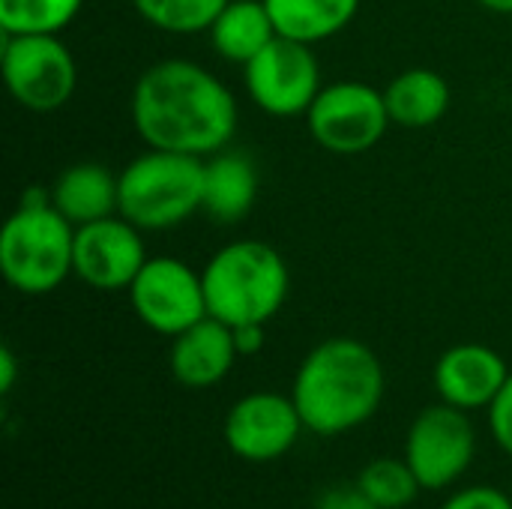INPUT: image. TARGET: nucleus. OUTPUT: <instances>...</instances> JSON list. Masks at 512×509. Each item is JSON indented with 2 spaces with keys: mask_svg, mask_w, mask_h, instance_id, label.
Returning a JSON list of instances; mask_svg holds the SVG:
<instances>
[{
  "mask_svg": "<svg viewBox=\"0 0 512 509\" xmlns=\"http://www.w3.org/2000/svg\"><path fill=\"white\" fill-rule=\"evenodd\" d=\"M477 3L498 12V15H512V0H477Z\"/></svg>",
  "mask_w": 512,
  "mask_h": 509,
  "instance_id": "28",
  "label": "nucleus"
},
{
  "mask_svg": "<svg viewBox=\"0 0 512 509\" xmlns=\"http://www.w3.org/2000/svg\"><path fill=\"white\" fill-rule=\"evenodd\" d=\"M315 509H378L363 492H360V486L354 483V486H333V489H327L321 498H318V504Z\"/></svg>",
  "mask_w": 512,
  "mask_h": 509,
  "instance_id": "25",
  "label": "nucleus"
},
{
  "mask_svg": "<svg viewBox=\"0 0 512 509\" xmlns=\"http://www.w3.org/2000/svg\"><path fill=\"white\" fill-rule=\"evenodd\" d=\"M117 213L141 231L183 225L204 204V159L147 147L120 174Z\"/></svg>",
  "mask_w": 512,
  "mask_h": 509,
  "instance_id": "5",
  "label": "nucleus"
},
{
  "mask_svg": "<svg viewBox=\"0 0 512 509\" xmlns=\"http://www.w3.org/2000/svg\"><path fill=\"white\" fill-rule=\"evenodd\" d=\"M126 291L138 321L168 339L180 336L183 330L210 315L201 273H195L180 258H147V264Z\"/></svg>",
  "mask_w": 512,
  "mask_h": 509,
  "instance_id": "9",
  "label": "nucleus"
},
{
  "mask_svg": "<svg viewBox=\"0 0 512 509\" xmlns=\"http://www.w3.org/2000/svg\"><path fill=\"white\" fill-rule=\"evenodd\" d=\"M0 273L27 297L51 294L75 273V225L51 204V189L21 192L0 231Z\"/></svg>",
  "mask_w": 512,
  "mask_h": 509,
  "instance_id": "3",
  "label": "nucleus"
},
{
  "mask_svg": "<svg viewBox=\"0 0 512 509\" xmlns=\"http://www.w3.org/2000/svg\"><path fill=\"white\" fill-rule=\"evenodd\" d=\"M132 126L153 150L213 156L237 132L234 93L192 60H159L147 66L132 87Z\"/></svg>",
  "mask_w": 512,
  "mask_h": 509,
  "instance_id": "1",
  "label": "nucleus"
},
{
  "mask_svg": "<svg viewBox=\"0 0 512 509\" xmlns=\"http://www.w3.org/2000/svg\"><path fill=\"white\" fill-rule=\"evenodd\" d=\"M303 429V417L291 396L258 390L231 405L222 435L237 459L261 465L291 453Z\"/></svg>",
  "mask_w": 512,
  "mask_h": 509,
  "instance_id": "11",
  "label": "nucleus"
},
{
  "mask_svg": "<svg viewBox=\"0 0 512 509\" xmlns=\"http://www.w3.org/2000/svg\"><path fill=\"white\" fill-rule=\"evenodd\" d=\"M279 36L318 45L342 33L360 12V0H264Z\"/></svg>",
  "mask_w": 512,
  "mask_h": 509,
  "instance_id": "19",
  "label": "nucleus"
},
{
  "mask_svg": "<svg viewBox=\"0 0 512 509\" xmlns=\"http://www.w3.org/2000/svg\"><path fill=\"white\" fill-rule=\"evenodd\" d=\"M15 378H18V360H15V354H12V348L3 345V348H0V393H3V396L12 393Z\"/></svg>",
  "mask_w": 512,
  "mask_h": 509,
  "instance_id": "27",
  "label": "nucleus"
},
{
  "mask_svg": "<svg viewBox=\"0 0 512 509\" xmlns=\"http://www.w3.org/2000/svg\"><path fill=\"white\" fill-rule=\"evenodd\" d=\"M258 198V168L240 150H219L204 159L201 210L222 225L240 222Z\"/></svg>",
  "mask_w": 512,
  "mask_h": 509,
  "instance_id": "16",
  "label": "nucleus"
},
{
  "mask_svg": "<svg viewBox=\"0 0 512 509\" xmlns=\"http://www.w3.org/2000/svg\"><path fill=\"white\" fill-rule=\"evenodd\" d=\"M477 453V432L468 411L447 402L423 408L405 435V462L429 492L459 483Z\"/></svg>",
  "mask_w": 512,
  "mask_h": 509,
  "instance_id": "8",
  "label": "nucleus"
},
{
  "mask_svg": "<svg viewBox=\"0 0 512 509\" xmlns=\"http://www.w3.org/2000/svg\"><path fill=\"white\" fill-rule=\"evenodd\" d=\"M312 48L315 45L276 36L243 66L249 99L273 117L306 114L321 93V63Z\"/></svg>",
  "mask_w": 512,
  "mask_h": 509,
  "instance_id": "10",
  "label": "nucleus"
},
{
  "mask_svg": "<svg viewBox=\"0 0 512 509\" xmlns=\"http://www.w3.org/2000/svg\"><path fill=\"white\" fill-rule=\"evenodd\" d=\"M0 69L9 96L36 114L63 108L78 87V63L57 33L3 36Z\"/></svg>",
  "mask_w": 512,
  "mask_h": 509,
  "instance_id": "6",
  "label": "nucleus"
},
{
  "mask_svg": "<svg viewBox=\"0 0 512 509\" xmlns=\"http://www.w3.org/2000/svg\"><path fill=\"white\" fill-rule=\"evenodd\" d=\"M312 138L336 156H357L372 150L390 129L384 90L363 81H336L321 87L306 111Z\"/></svg>",
  "mask_w": 512,
  "mask_h": 509,
  "instance_id": "7",
  "label": "nucleus"
},
{
  "mask_svg": "<svg viewBox=\"0 0 512 509\" xmlns=\"http://www.w3.org/2000/svg\"><path fill=\"white\" fill-rule=\"evenodd\" d=\"M441 509H512L510 495L495 486H468L450 495Z\"/></svg>",
  "mask_w": 512,
  "mask_h": 509,
  "instance_id": "24",
  "label": "nucleus"
},
{
  "mask_svg": "<svg viewBox=\"0 0 512 509\" xmlns=\"http://www.w3.org/2000/svg\"><path fill=\"white\" fill-rule=\"evenodd\" d=\"M510 375L507 360L495 348L480 342H462L438 357L432 381L441 402L462 411H480L495 402Z\"/></svg>",
  "mask_w": 512,
  "mask_h": 509,
  "instance_id": "13",
  "label": "nucleus"
},
{
  "mask_svg": "<svg viewBox=\"0 0 512 509\" xmlns=\"http://www.w3.org/2000/svg\"><path fill=\"white\" fill-rule=\"evenodd\" d=\"M234 330L219 318L207 315L204 321L192 324L180 336L171 339L168 366L177 384L189 390H207L225 381V375L237 363Z\"/></svg>",
  "mask_w": 512,
  "mask_h": 509,
  "instance_id": "14",
  "label": "nucleus"
},
{
  "mask_svg": "<svg viewBox=\"0 0 512 509\" xmlns=\"http://www.w3.org/2000/svg\"><path fill=\"white\" fill-rule=\"evenodd\" d=\"M384 390L387 375L378 354L360 339L333 336L303 357L291 399L309 432L336 438L366 426L378 414Z\"/></svg>",
  "mask_w": 512,
  "mask_h": 509,
  "instance_id": "2",
  "label": "nucleus"
},
{
  "mask_svg": "<svg viewBox=\"0 0 512 509\" xmlns=\"http://www.w3.org/2000/svg\"><path fill=\"white\" fill-rule=\"evenodd\" d=\"M51 204L75 225L114 216L120 204V180L102 162H75L60 171L51 186Z\"/></svg>",
  "mask_w": 512,
  "mask_h": 509,
  "instance_id": "15",
  "label": "nucleus"
},
{
  "mask_svg": "<svg viewBox=\"0 0 512 509\" xmlns=\"http://www.w3.org/2000/svg\"><path fill=\"white\" fill-rule=\"evenodd\" d=\"M207 312L228 327L267 324L288 300L291 276L285 258L261 240L222 246L201 270Z\"/></svg>",
  "mask_w": 512,
  "mask_h": 509,
  "instance_id": "4",
  "label": "nucleus"
},
{
  "mask_svg": "<svg viewBox=\"0 0 512 509\" xmlns=\"http://www.w3.org/2000/svg\"><path fill=\"white\" fill-rule=\"evenodd\" d=\"M147 264L141 228L120 213L75 228V276L96 291H120Z\"/></svg>",
  "mask_w": 512,
  "mask_h": 509,
  "instance_id": "12",
  "label": "nucleus"
},
{
  "mask_svg": "<svg viewBox=\"0 0 512 509\" xmlns=\"http://www.w3.org/2000/svg\"><path fill=\"white\" fill-rule=\"evenodd\" d=\"M84 0H0V30L3 36L27 33H63Z\"/></svg>",
  "mask_w": 512,
  "mask_h": 509,
  "instance_id": "21",
  "label": "nucleus"
},
{
  "mask_svg": "<svg viewBox=\"0 0 512 509\" xmlns=\"http://www.w3.org/2000/svg\"><path fill=\"white\" fill-rule=\"evenodd\" d=\"M207 33L219 57L243 66L279 36L264 0H228Z\"/></svg>",
  "mask_w": 512,
  "mask_h": 509,
  "instance_id": "18",
  "label": "nucleus"
},
{
  "mask_svg": "<svg viewBox=\"0 0 512 509\" xmlns=\"http://www.w3.org/2000/svg\"><path fill=\"white\" fill-rule=\"evenodd\" d=\"M486 414H489V432L495 444L512 459V375L501 387V393L495 396V402L486 408Z\"/></svg>",
  "mask_w": 512,
  "mask_h": 509,
  "instance_id": "23",
  "label": "nucleus"
},
{
  "mask_svg": "<svg viewBox=\"0 0 512 509\" xmlns=\"http://www.w3.org/2000/svg\"><path fill=\"white\" fill-rule=\"evenodd\" d=\"M387 111L390 120L396 126L405 129H429L435 126L447 111H450V84L441 72L426 69V66H414L399 72L387 90Z\"/></svg>",
  "mask_w": 512,
  "mask_h": 509,
  "instance_id": "17",
  "label": "nucleus"
},
{
  "mask_svg": "<svg viewBox=\"0 0 512 509\" xmlns=\"http://www.w3.org/2000/svg\"><path fill=\"white\" fill-rule=\"evenodd\" d=\"M405 509H414V507H405Z\"/></svg>",
  "mask_w": 512,
  "mask_h": 509,
  "instance_id": "29",
  "label": "nucleus"
},
{
  "mask_svg": "<svg viewBox=\"0 0 512 509\" xmlns=\"http://www.w3.org/2000/svg\"><path fill=\"white\" fill-rule=\"evenodd\" d=\"M357 486L378 509L414 507V501L423 492V486H420L417 474L411 471V465L405 462V456L402 459H372L360 471Z\"/></svg>",
  "mask_w": 512,
  "mask_h": 509,
  "instance_id": "20",
  "label": "nucleus"
},
{
  "mask_svg": "<svg viewBox=\"0 0 512 509\" xmlns=\"http://www.w3.org/2000/svg\"><path fill=\"white\" fill-rule=\"evenodd\" d=\"M264 327L267 324H240L231 327L234 330V345L240 357H255L264 348Z\"/></svg>",
  "mask_w": 512,
  "mask_h": 509,
  "instance_id": "26",
  "label": "nucleus"
},
{
  "mask_svg": "<svg viewBox=\"0 0 512 509\" xmlns=\"http://www.w3.org/2000/svg\"><path fill=\"white\" fill-rule=\"evenodd\" d=\"M135 12L162 33H204L213 27L228 0H132Z\"/></svg>",
  "mask_w": 512,
  "mask_h": 509,
  "instance_id": "22",
  "label": "nucleus"
}]
</instances>
